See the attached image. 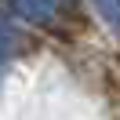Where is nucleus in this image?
Here are the masks:
<instances>
[{"label": "nucleus", "instance_id": "2", "mask_svg": "<svg viewBox=\"0 0 120 120\" xmlns=\"http://www.w3.org/2000/svg\"><path fill=\"white\" fill-rule=\"evenodd\" d=\"M91 4H95V11L102 15V22L120 37V0H91Z\"/></svg>", "mask_w": 120, "mask_h": 120}, {"label": "nucleus", "instance_id": "4", "mask_svg": "<svg viewBox=\"0 0 120 120\" xmlns=\"http://www.w3.org/2000/svg\"><path fill=\"white\" fill-rule=\"evenodd\" d=\"M4 55H8V51H4V47H0V66H4Z\"/></svg>", "mask_w": 120, "mask_h": 120}, {"label": "nucleus", "instance_id": "3", "mask_svg": "<svg viewBox=\"0 0 120 120\" xmlns=\"http://www.w3.org/2000/svg\"><path fill=\"white\" fill-rule=\"evenodd\" d=\"M15 44H22V37H18V29L8 22V15H0V47H4V51H11Z\"/></svg>", "mask_w": 120, "mask_h": 120}, {"label": "nucleus", "instance_id": "1", "mask_svg": "<svg viewBox=\"0 0 120 120\" xmlns=\"http://www.w3.org/2000/svg\"><path fill=\"white\" fill-rule=\"evenodd\" d=\"M4 4H8L11 15L26 18V22H40V26H47V22L55 18V0H4Z\"/></svg>", "mask_w": 120, "mask_h": 120}]
</instances>
